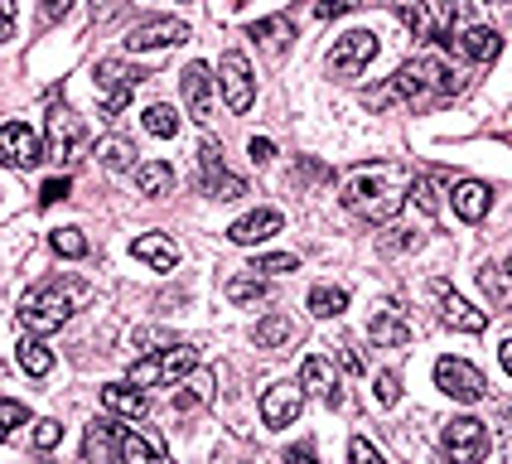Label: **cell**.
<instances>
[{
	"instance_id": "3957f363",
	"label": "cell",
	"mask_w": 512,
	"mask_h": 464,
	"mask_svg": "<svg viewBox=\"0 0 512 464\" xmlns=\"http://www.w3.org/2000/svg\"><path fill=\"white\" fill-rule=\"evenodd\" d=\"M87 295V281H78V276H49V281H39V286H29L25 295H20V310H15V319H20V329L25 334H54V329H63L68 319H73V310L83 305Z\"/></svg>"
},
{
	"instance_id": "ee69618b",
	"label": "cell",
	"mask_w": 512,
	"mask_h": 464,
	"mask_svg": "<svg viewBox=\"0 0 512 464\" xmlns=\"http://www.w3.org/2000/svg\"><path fill=\"white\" fill-rule=\"evenodd\" d=\"M58 435H63V426H58V421H39V426H34V450H54Z\"/></svg>"
},
{
	"instance_id": "9a60e30c",
	"label": "cell",
	"mask_w": 512,
	"mask_h": 464,
	"mask_svg": "<svg viewBox=\"0 0 512 464\" xmlns=\"http://www.w3.org/2000/svg\"><path fill=\"white\" fill-rule=\"evenodd\" d=\"M184 39H189L184 20H141L126 34V49L131 54H150V49H170V44H184Z\"/></svg>"
},
{
	"instance_id": "f1b7e54d",
	"label": "cell",
	"mask_w": 512,
	"mask_h": 464,
	"mask_svg": "<svg viewBox=\"0 0 512 464\" xmlns=\"http://www.w3.org/2000/svg\"><path fill=\"white\" fill-rule=\"evenodd\" d=\"M252 339H256V348H285L290 339H295V319L276 310V315H266L261 324H256Z\"/></svg>"
},
{
	"instance_id": "b9f144b4",
	"label": "cell",
	"mask_w": 512,
	"mask_h": 464,
	"mask_svg": "<svg viewBox=\"0 0 512 464\" xmlns=\"http://www.w3.org/2000/svg\"><path fill=\"white\" fill-rule=\"evenodd\" d=\"M416 242H421L416 232L392 228V232H382V242H377V247H382V252H406V247H416Z\"/></svg>"
},
{
	"instance_id": "4dcf8cb0",
	"label": "cell",
	"mask_w": 512,
	"mask_h": 464,
	"mask_svg": "<svg viewBox=\"0 0 512 464\" xmlns=\"http://www.w3.org/2000/svg\"><path fill=\"white\" fill-rule=\"evenodd\" d=\"M97 160H102V170L121 174V170H131V165H136V145L121 141V136H107V141L97 145Z\"/></svg>"
},
{
	"instance_id": "f6af8a7d",
	"label": "cell",
	"mask_w": 512,
	"mask_h": 464,
	"mask_svg": "<svg viewBox=\"0 0 512 464\" xmlns=\"http://www.w3.org/2000/svg\"><path fill=\"white\" fill-rule=\"evenodd\" d=\"M68 189H73V184H68V179H49V184H44V189H39V203H44V208H54L58 199H68Z\"/></svg>"
},
{
	"instance_id": "52a82bcc",
	"label": "cell",
	"mask_w": 512,
	"mask_h": 464,
	"mask_svg": "<svg viewBox=\"0 0 512 464\" xmlns=\"http://www.w3.org/2000/svg\"><path fill=\"white\" fill-rule=\"evenodd\" d=\"M372 58H377V34L372 29H348V34L334 39V49H329L324 63H329L334 78H358Z\"/></svg>"
},
{
	"instance_id": "ba28073f",
	"label": "cell",
	"mask_w": 512,
	"mask_h": 464,
	"mask_svg": "<svg viewBox=\"0 0 512 464\" xmlns=\"http://www.w3.org/2000/svg\"><path fill=\"white\" fill-rule=\"evenodd\" d=\"M199 184H203V194H213V199H223V203L247 194V179L228 174V165H223V145L218 141H199Z\"/></svg>"
},
{
	"instance_id": "277c9868",
	"label": "cell",
	"mask_w": 512,
	"mask_h": 464,
	"mask_svg": "<svg viewBox=\"0 0 512 464\" xmlns=\"http://www.w3.org/2000/svg\"><path fill=\"white\" fill-rule=\"evenodd\" d=\"M199 368V348H189V344H170V348H160V353H150V358H136L131 363V387H170V382H179V377H189Z\"/></svg>"
},
{
	"instance_id": "60d3db41",
	"label": "cell",
	"mask_w": 512,
	"mask_h": 464,
	"mask_svg": "<svg viewBox=\"0 0 512 464\" xmlns=\"http://www.w3.org/2000/svg\"><path fill=\"white\" fill-rule=\"evenodd\" d=\"M397 397H401V377L397 373H377V402L397 406Z\"/></svg>"
},
{
	"instance_id": "f5cc1de1",
	"label": "cell",
	"mask_w": 512,
	"mask_h": 464,
	"mask_svg": "<svg viewBox=\"0 0 512 464\" xmlns=\"http://www.w3.org/2000/svg\"><path fill=\"white\" fill-rule=\"evenodd\" d=\"M508 464H512V421H508Z\"/></svg>"
},
{
	"instance_id": "7bdbcfd3",
	"label": "cell",
	"mask_w": 512,
	"mask_h": 464,
	"mask_svg": "<svg viewBox=\"0 0 512 464\" xmlns=\"http://www.w3.org/2000/svg\"><path fill=\"white\" fill-rule=\"evenodd\" d=\"M358 5H363V0H319V5H314V15H319V20H339V15L358 10Z\"/></svg>"
},
{
	"instance_id": "8d00e7d4",
	"label": "cell",
	"mask_w": 512,
	"mask_h": 464,
	"mask_svg": "<svg viewBox=\"0 0 512 464\" xmlns=\"http://www.w3.org/2000/svg\"><path fill=\"white\" fill-rule=\"evenodd\" d=\"M25 421H29L25 402H10V397H0V440H10V435L25 426Z\"/></svg>"
},
{
	"instance_id": "db71d44e",
	"label": "cell",
	"mask_w": 512,
	"mask_h": 464,
	"mask_svg": "<svg viewBox=\"0 0 512 464\" xmlns=\"http://www.w3.org/2000/svg\"><path fill=\"white\" fill-rule=\"evenodd\" d=\"M508 276H512V257H508Z\"/></svg>"
},
{
	"instance_id": "6da1fadb",
	"label": "cell",
	"mask_w": 512,
	"mask_h": 464,
	"mask_svg": "<svg viewBox=\"0 0 512 464\" xmlns=\"http://www.w3.org/2000/svg\"><path fill=\"white\" fill-rule=\"evenodd\" d=\"M411 174L392 165V160H377V165H358V170L343 179V208L363 223H392L397 208L411 194Z\"/></svg>"
},
{
	"instance_id": "d6986e66",
	"label": "cell",
	"mask_w": 512,
	"mask_h": 464,
	"mask_svg": "<svg viewBox=\"0 0 512 464\" xmlns=\"http://www.w3.org/2000/svg\"><path fill=\"white\" fill-rule=\"evenodd\" d=\"M121 426H116L112 416H102V421H92L87 426V440H83V460L87 464H116V450H121Z\"/></svg>"
},
{
	"instance_id": "1f68e13d",
	"label": "cell",
	"mask_w": 512,
	"mask_h": 464,
	"mask_svg": "<svg viewBox=\"0 0 512 464\" xmlns=\"http://www.w3.org/2000/svg\"><path fill=\"white\" fill-rule=\"evenodd\" d=\"M213 397V373H189V382L174 392V411H194Z\"/></svg>"
},
{
	"instance_id": "4316f807",
	"label": "cell",
	"mask_w": 512,
	"mask_h": 464,
	"mask_svg": "<svg viewBox=\"0 0 512 464\" xmlns=\"http://www.w3.org/2000/svg\"><path fill=\"white\" fill-rule=\"evenodd\" d=\"M247 34H252V39H261V49H266V54H285V44L295 39V25H290L285 15H276V20H256Z\"/></svg>"
},
{
	"instance_id": "8992f818",
	"label": "cell",
	"mask_w": 512,
	"mask_h": 464,
	"mask_svg": "<svg viewBox=\"0 0 512 464\" xmlns=\"http://www.w3.org/2000/svg\"><path fill=\"white\" fill-rule=\"evenodd\" d=\"M440 445H445V460H450V464H484V455H488V426H484V421H474V416H455V421H445Z\"/></svg>"
},
{
	"instance_id": "74e56055",
	"label": "cell",
	"mask_w": 512,
	"mask_h": 464,
	"mask_svg": "<svg viewBox=\"0 0 512 464\" xmlns=\"http://www.w3.org/2000/svg\"><path fill=\"white\" fill-rule=\"evenodd\" d=\"M252 271H261V276H285V271H300V257H290V252H276V257H261Z\"/></svg>"
},
{
	"instance_id": "cb8c5ba5",
	"label": "cell",
	"mask_w": 512,
	"mask_h": 464,
	"mask_svg": "<svg viewBox=\"0 0 512 464\" xmlns=\"http://www.w3.org/2000/svg\"><path fill=\"white\" fill-rule=\"evenodd\" d=\"M455 49L469 63H493L498 58V49H503V39H498V29H484V25H474V29H464L455 39Z\"/></svg>"
},
{
	"instance_id": "44dd1931",
	"label": "cell",
	"mask_w": 512,
	"mask_h": 464,
	"mask_svg": "<svg viewBox=\"0 0 512 464\" xmlns=\"http://www.w3.org/2000/svg\"><path fill=\"white\" fill-rule=\"evenodd\" d=\"M281 213L276 208H256V213H247V218H237L228 228V237L237 242V247H256V242H266V237H276L281 232Z\"/></svg>"
},
{
	"instance_id": "4fadbf2b",
	"label": "cell",
	"mask_w": 512,
	"mask_h": 464,
	"mask_svg": "<svg viewBox=\"0 0 512 464\" xmlns=\"http://www.w3.org/2000/svg\"><path fill=\"white\" fill-rule=\"evenodd\" d=\"M300 411H305V387H300V382H276V387L261 392V421H266L271 431L295 426Z\"/></svg>"
},
{
	"instance_id": "9c48e42d",
	"label": "cell",
	"mask_w": 512,
	"mask_h": 464,
	"mask_svg": "<svg viewBox=\"0 0 512 464\" xmlns=\"http://www.w3.org/2000/svg\"><path fill=\"white\" fill-rule=\"evenodd\" d=\"M44 155H49V145L39 141L25 121H5L0 126V165L5 170H34Z\"/></svg>"
},
{
	"instance_id": "e0dca14e",
	"label": "cell",
	"mask_w": 512,
	"mask_h": 464,
	"mask_svg": "<svg viewBox=\"0 0 512 464\" xmlns=\"http://www.w3.org/2000/svg\"><path fill=\"white\" fill-rule=\"evenodd\" d=\"M368 339L377 348H406L411 344V324L401 319L397 305H387V300H382V305L368 315Z\"/></svg>"
},
{
	"instance_id": "c3c4849f",
	"label": "cell",
	"mask_w": 512,
	"mask_h": 464,
	"mask_svg": "<svg viewBox=\"0 0 512 464\" xmlns=\"http://www.w3.org/2000/svg\"><path fill=\"white\" fill-rule=\"evenodd\" d=\"M271 155H276V145H271V141H261V136H256V141H252V160H256V165H266Z\"/></svg>"
},
{
	"instance_id": "5bb4252c",
	"label": "cell",
	"mask_w": 512,
	"mask_h": 464,
	"mask_svg": "<svg viewBox=\"0 0 512 464\" xmlns=\"http://www.w3.org/2000/svg\"><path fill=\"white\" fill-rule=\"evenodd\" d=\"M430 290H435V300H440V319H445L450 329H459V334H484L488 329V315L484 310H474L464 295H455L450 281H430Z\"/></svg>"
},
{
	"instance_id": "681fc988",
	"label": "cell",
	"mask_w": 512,
	"mask_h": 464,
	"mask_svg": "<svg viewBox=\"0 0 512 464\" xmlns=\"http://www.w3.org/2000/svg\"><path fill=\"white\" fill-rule=\"evenodd\" d=\"M343 368H348V373H363V353H353V348H343Z\"/></svg>"
},
{
	"instance_id": "30bf717a",
	"label": "cell",
	"mask_w": 512,
	"mask_h": 464,
	"mask_svg": "<svg viewBox=\"0 0 512 464\" xmlns=\"http://www.w3.org/2000/svg\"><path fill=\"white\" fill-rule=\"evenodd\" d=\"M218 87H223V102H228V112H252L256 102V83H252V63L237 54H223V63H218Z\"/></svg>"
},
{
	"instance_id": "7a4b0ae2",
	"label": "cell",
	"mask_w": 512,
	"mask_h": 464,
	"mask_svg": "<svg viewBox=\"0 0 512 464\" xmlns=\"http://www.w3.org/2000/svg\"><path fill=\"white\" fill-rule=\"evenodd\" d=\"M459 87H464V78H459L450 63H440V58H411V63H401L397 73L387 78V87L368 92V107H387V102L430 107V102L450 97V92H459Z\"/></svg>"
},
{
	"instance_id": "2e32d148",
	"label": "cell",
	"mask_w": 512,
	"mask_h": 464,
	"mask_svg": "<svg viewBox=\"0 0 512 464\" xmlns=\"http://www.w3.org/2000/svg\"><path fill=\"white\" fill-rule=\"evenodd\" d=\"M213 73H208V63H189L184 73H179V87H184V107L194 121H208L213 116Z\"/></svg>"
},
{
	"instance_id": "603a6c76",
	"label": "cell",
	"mask_w": 512,
	"mask_h": 464,
	"mask_svg": "<svg viewBox=\"0 0 512 464\" xmlns=\"http://www.w3.org/2000/svg\"><path fill=\"white\" fill-rule=\"evenodd\" d=\"M450 203H455V213L464 218V223H479L488 208H493V189H488V184H479V179H464L455 194H450Z\"/></svg>"
},
{
	"instance_id": "f546056e",
	"label": "cell",
	"mask_w": 512,
	"mask_h": 464,
	"mask_svg": "<svg viewBox=\"0 0 512 464\" xmlns=\"http://www.w3.org/2000/svg\"><path fill=\"white\" fill-rule=\"evenodd\" d=\"M121 464H165V455H160V445L145 440L141 431H126L121 435Z\"/></svg>"
},
{
	"instance_id": "5b68a950",
	"label": "cell",
	"mask_w": 512,
	"mask_h": 464,
	"mask_svg": "<svg viewBox=\"0 0 512 464\" xmlns=\"http://www.w3.org/2000/svg\"><path fill=\"white\" fill-rule=\"evenodd\" d=\"M92 78H97V92H102V112L121 116L126 112V102H131V92H136L150 73H145V68H131V63H121V58H102Z\"/></svg>"
},
{
	"instance_id": "7402d4cb",
	"label": "cell",
	"mask_w": 512,
	"mask_h": 464,
	"mask_svg": "<svg viewBox=\"0 0 512 464\" xmlns=\"http://www.w3.org/2000/svg\"><path fill=\"white\" fill-rule=\"evenodd\" d=\"M131 257L145 261V266H155V271H174L179 266V247H174L165 232H145L131 242Z\"/></svg>"
},
{
	"instance_id": "bcb514c9",
	"label": "cell",
	"mask_w": 512,
	"mask_h": 464,
	"mask_svg": "<svg viewBox=\"0 0 512 464\" xmlns=\"http://www.w3.org/2000/svg\"><path fill=\"white\" fill-rule=\"evenodd\" d=\"M15 34V0H0V44Z\"/></svg>"
},
{
	"instance_id": "7dc6e473",
	"label": "cell",
	"mask_w": 512,
	"mask_h": 464,
	"mask_svg": "<svg viewBox=\"0 0 512 464\" xmlns=\"http://www.w3.org/2000/svg\"><path fill=\"white\" fill-rule=\"evenodd\" d=\"M39 5H44V15H49V20H63V15L73 10V0H39Z\"/></svg>"
},
{
	"instance_id": "d4e9b609",
	"label": "cell",
	"mask_w": 512,
	"mask_h": 464,
	"mask_svg": "<svg viewBox=\"0 0 512 464\" xmlns=\"http://www.w3.org/2000/svg\"><path fill=\"white\" fill-rule=\"evenodd\" d=\"M102 406L116 411V416H131V421H141L150 402H145L141 387H131V382H112V387H102Z\"/></svg>"
},
{
	"instance_id": "484cf974",
	"label": "cell",
	"mask_w": 512,
	"mask_h": 464,
	"mask_svg": "<svg viewBox=\"0 0 512 464\" xmlns=\"http://www.w3.org/2000/svg\"><path fill=\"white\" fill-rule=\"evenodd\" d=\"M15 363H20L29 377H49V373H54V353L39 344L34 334H25V339L15 344Z\"/></svg>"
},
{
	"instance_id": "d6a6232c",
	"label": "cell",
	"mask_w": 512,
	"mask_h": 464,
	"mask_svg": "<svg viewBox=\"0 0 512 464\" xmlns=\"http://www.w3.org/2000/svg\"><path fill=\"white\" fill-rule=\"evenodd\" d=\"M343 310H348V290L343 286H314L310 290V315L334 319V315H343Z\"/></svg>"
},
{
	"instance_id": "83f0119b",
	"label": "cell",
	"mask_w": 512,
	"mask_h": 464,
	"mask_svg": "<svg viewBox=\"0 0 512 464\" xmlns=\"http://www.w3.org/2000/svg\"><path fill=\"white\" fill-rule=\"evenodd\" d=\"M136 189H141L145 199H165V194L174 189V170L165 165V160H150V165L136 170Z\"/></svg>"
},
{
	"instance_id": "f35d334b",
	"label": "cell",
	"mask_w": 512,
	"mask_h": 464,
	"mask_svg": "<svg viewBox=\"0 0 512 464\" xmlns=\"http://www.w3.org/2000/svg\"><path fill=\"white\" fill-rule=\"evenodd\" d=\"M411 199H416V208H421V213H440V194H435V179H416V184H411Z\"/></svg>"
},
{
	"instance_id": "ac0fdd59",
	"label": "cell",
	"mask_w": 512,
	"mask_h": 464,
	"mask_svg": "<svg viewBox=\"0 0 512 464\" xmlns=\"http://www.w3.org/2000/svg\"><path fill=\"white\" fill-rule=\"evenodd\" d=\"M300 387L314 392V397H324L329 406H343L339 373H334V363H329V358H319V353H310V358L300 363Z\"/></svg>"
},
{
	"instance_id": "7c38bea8",
	"label": "cell",
	"mask_w": 512,
	"mask_h": 464,
	"mask_svg": "<svg viewBox=\"0 0 512 464\" xmlns=\"http://www.w3.org/2000/svg\"><path fill=\"white\" fill-rule=\"evenodd\" d=\"M87 131H83V116H73L68 107H54L49 112V160L58 165H73L83 155Z\"/></svg>"
},
{
	"instance_id": "ab89813d",
	"label": "cell",
	"mask_w": 512,
	"mask_h": 464,
	"mask_svg": "<svg viewBox=\"0 0 512 464\" xmlns=\"http://www.w3.org/2000/svg\"><path fill=\"white\" fill-rule=\"evenodd\" d=\"M348 460L353 464H387L382 460V450H377L372 440H363V435H353V440H348Z\"/></svg>"
},
{
	"instance_id": "8fae6325",
	"label": "cell",
	"mask_w": 512,
	"mask_h": 464,
	"mask_svg": "<svg viewBox=\"0 0 512 464\" xmlns=\"http://www.w3.org/2000/svg\"><path fill=\"white\" fill-rule=\"evenodd\" d=\"M435 387L450 392L455 402H479L488 392L484 373H479L474 363H464V358H440V363H435Z\"/></svg>"
},
{
	"instance_id": "836d02e7",
	"label": "cell",
	"mask_w": 512,
	"mask_h": 464,
	"mask_svg": "<svg viewBox=\"0 0 512 464\" xmlns=\"http://www.w3.org/2000/svg\"><path fill=\"white\" fill-rule=\"evenodd\" d=\"M145 131L150 136H160V141H170V136H179V112L174 107H165V102H155V107H145Z\"/></svg>"
},
{
	"instance_id": "ffe728a7",
	"label": "cell",
	"mask_w": 512,
	"mask_h": 464,
	"mask_svg": "<svg viewBox=\"0 0 512 464\" xmlns=\"http://www.w3.org/2000/svg\"><path fill=\"white\" fill-rule=\"evenodd\" d=\"M397 20L411 29V39H435L440 34V5L435 0H392Z\"/></svg>"
},
{
	"instance_id": "816d5d0a",
	"label": "cell",
	"mask_w": 512,
	"mask_h": 464,
	"mask_svg": "<svg viewBox=\"0 0 512 464\" xmlns=\"http://www.w3.org/2000/svg\"><path fill=\"white\" fill-rule=\"evenodd\" d=\"M290 464H314L310 450H290Z\"/></svg>"
},
{
	"instance_id": "d590c367",
	"label": "cell",
	"mask_w": 512,
	"mask_h": 464,
	"mask_svg": "<svg viewBox=\"0 0 512 464\" xmlns=\"http://www.w3.org/2000/svg\"><path fill=\"white\" fill-rule=\"evenodd\" d=\"M49 247H54L58 257H68V261H78V257H87V237L78 228H58L54 237H49Z\"/></svg>"
},
{
	"instance_id": "f907efd6",
	"label": "cell",
	"mask_w": 512,
	"mask_h": 464,
	"mask_svg": "<svg viewBox=\"0 0 512 464\" xmlns=\"http://www.w3.org/2000/svg\"><path fill=\"white\" fill-rule=\"evenodd\" d=\"M498 358H503V368H508V377H512V339H503V348H498Z\"/></svg>"
},
{
	"instance_id": "e575fe53",
	"label": "cell",
	"mask_w": 512,
	"mask_h": 464,
	"mask_svg": "<svg viewBox=\"0 0 512 464\" xmlns=\"http://www.w3.org/2000/svg\"><path fill=\"white\" fill-rule=\"evenodd\" d=\"M271 286L261 281V276H232L228 281V300L232 305H256V300H266Z\"/></svg>"
}]
</instances>
